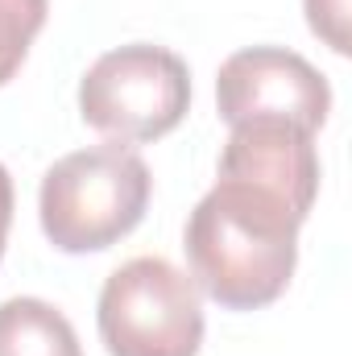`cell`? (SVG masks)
Listing matches in <instances>:
<instances>
[{
  "instance_id": "6da1fadb",
  "label": "cell",
  "mask_w": 352,
  "mask_h": 356,
  "mask_svg": "<svg viewBox=\"0 0 352 356\" xmlns=\"http://www.w3.org/2000/svg\"><path fill=\"white\" fill-rule=\"evenodd\" d=\"M298 216L278 195L237 178H216V186L195 203L182 249L199 294L228 311L269 307L298 266Z\"/></svg>"
},
{
  "instance_id": "7a4b0ae2",
  "label": "cell",
  "mask_w": 352,
  "mask_h": 356,
  "mask_svg": "<svg viewBox=\"0 0 352 356\" xmlns=\"http://www.w3.org/2000/svg\"><path fill=\"white\" fill-rule=\"evenodd\" d=\"M154 178L137 149L104 141L58 158L38 195L42 232L58 253H99L129 236L150 207Z\"/></svg>"
},
{
  "instance_id": "3957f363",
  "label": "cell",
  "mask_w": 352,
  "mask_h": 356,
  "mask_svg": "<svg viewBox=\"0 0 352 356\" xmlns=\"http://www.w3.org/2000/svg\"><path fill=\"white\" fill-rule=\"evenodd\" d=\"M191 71L166 46L129 42L99 54L79 83V116L120 145H145L182 124Z\"/></svg>"
},
{
  "instance_id": "277c9868",
  "label": "cell",
  "mask_w": 352,
  "mask_h": 356,
  "mask_svg": "<svg viewBox=\"0 0 352 356\" xmlns=\"http://www.w3.org/2000/svg\"><path fill=\"white\" fill-rule=\"evenodd\" d=\"M95 319L108 356H195L203 344L199 286L166 257H133L112 269Z\"/></svg>"
},
{
  "instance_id": "5b68a950",
  "label": "cell",
  "mask_w": 352,
  "mask_h": 356,
  "mask_svg": "<svg viewBox=\"0 0 352 356\" xmlns=\"http://www.w3.org/2000/svg\"><path fill=\"white\" fill-rule=\"evenodd\" d=\"M216 108L228 124L290 120L319 133L332 112V88L303 54L282 46H249L224 58L216 75Z\"/></svg>"
},
{
  "instance_id": "8992f818",
  "label": "cell",
  "mask_w": 352,
  "mask_h": 356,
  "mask_svg": "<svg viewBox=\"0 0 352 356\" xmlns=\"http://www.w3.org/2000/svg\"><path fill=\"white\" fill-rule=\"evenodd\" d=\"M220 178L249 182L278 195L298 216L311 211L319 195V154L315 133L290 120H245L232 124V137L220 154Z\"/></svg>"
},
{
  "instance_id": "52a82bcc",
  "label": "cell",
  "mask_w": 352,
  "mask_h": 356,
  "mask_svg": "<svg viewBox=\"0 0 352 356\" xmlns=\"http://www.w3.org/2000/svg\"><path fill=\"white\" fill-rule=\"evenodd\" d=\"M0 356H83L71 319L46 298L0 302Z\"/></svg>"
},
{
  "instance_id": "ba28073f",
  "label": "cell",
  "mask_w": 352,
  "mask_h": 356,
  "mask_svg": "<svg viewBox=\"0 0 352 356\" xmlns=\"http://www.w3.org/2000/svg\"><path fill=\"white\" fill-rule=\"evenodd\" d=\"M50 0H0V88L21 71L33 38L42 33Z\"/></svg>"
},
{
  "instance_id": "9c48e42d",
  "label": "cell",
  "mask_w": 352,
  "mask_h": 356,
  "mask_svg": "<svg viewBox=\"0 0 352 356\" xmlns=\"http://www.w3.org/2000/svg\"><path fill=\"white\" fill-rule=\"evenodd\" d=\"M303 8L311 33L323 38V46H332L336 54H349V0H303Z\"/></svg>"
},
{
  "instance_id": "30bf717a",
  "label": "cell",
  "mask_w": 352,
  "mask_h": 356,
  "mask_svg": "<svg viewBox=\"0 0 352 356\" xmlns=\"http://www.w3.org/2000/svg\"><path fill=\"white\" fill-rule=\"evenodd\" d=\"M8 224H13V178L0 166V257H4V241H8Z\"/></svg>"
}]
</instances>
